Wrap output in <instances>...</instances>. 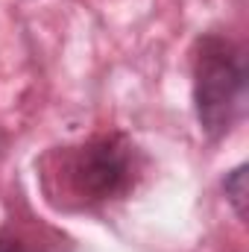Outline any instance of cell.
Returning a JSON list of instances; mask_svg holds the SVG:
<instances>
[{
    "label": "cell",
    "instance_id": "6da1fadb",
    "mask_svg": "<svg viewBox=\"0 0 249 252\" xmlns=\"http://www.w3.org/2000/svg\"><path fill=\"white\" fill-rule=\"evenodd\" d=\"M247 94V56L217 32H205L193 47V112L199 129L217 141L241 115Z\"/></svg>",
    "mask_w": 249,
    "mask_h": 252
},
{
    "label": "cell",
    "instance_id": "7a4b0ae2",
    "mask_svg": "<svg viewBox=\"0 0 249 252\" xmlns=\"http://www.w3.org/2000/svg\"><path fill=\"white\" fill-rule=\"evenodd\" d=\"M56 176L67 199L82 208H94L121 199L135 188L138 153L124 135H97L79 147L62 150Z\"/></svg>",
    "mask_w": 249,
    "mask_h": 252
},
{
    "label": "cell",
    "instance_id": "277c9868",
    "mask_svg": "<svg viewBox=\"0 0 249 252\" xmlns=\"http://www.w3.org/2000/svg\"><path fill=\"white\" fill-rule=\"evenodd\" d=\"M223 190H226V199L232 202L235 214L238 217H247V167L244 164H238L232 173H226Z\"/></svg>",
    "mask_w": 249,
    "mask_h": 252
},
{
    "label": "cell",
    "instance_id": "3957f363",
    "mask_svg": "<svg viewBox=\"0 0 249 252\" xmlns=\"http://www.w3.org/2000/svg\"><path fill=\"white\" fill-rule=\"evenodd\" d=\"M0 252H56L53 244H35V238L24 229L3 226L0 229Z\"/></svg>",
    "mask_w": 249,
    "mask_h": 252
},
{
    "label": "cell",
    "instance_id": "5b68a950",
    "mask_svg": "<svg viewBox=\"0 0 249 252\" xmlns=\"http://www.w3.org/2000/svg\"><path fill=\"white\" fill-rule=\"evenodd\" d=\"M3 144H6V138H3V129H0V153H3Z\"/></svg>",
    "mask_w": 249,
    "mask_h": 252
}]
</instances>
